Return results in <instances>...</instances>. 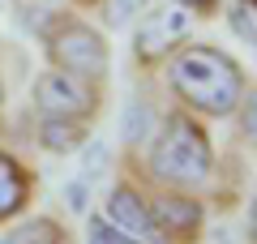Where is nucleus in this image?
<instances>
[{"label":"nucleus","mask_w":257,"mask_h":244,"mask_svg":"<svg viewBox=\"0 0 257 244\" xmlns=\"http://www.w3.org/2000/svg\"><path fill=\"white\" fill-rule=\"evenodd\" d=\"M163 81L180 99V107L202 120H231L248 90V77L236 56L214 43H189V39L163 60Z\"/></svg>","instance_id":"1"},{"label":"nucleus","mask_w":257,"mask_h":244,"mask_svg":"<svg viewBox=\"0 0 257 244\" xmlns=\"http://www.w3.org/2000/svg\"><path fill=\"white\" fill-rule=\"evenodd\" d=\"M219 172V154L206 133V120L193 116L189 107H172L159 116L155 133L146 146V176L163 189H189L202 193Z\"/></svg>","instance_id":"2"},{"label":"nucleus","mask_w":257,"mask_h":244,"mask_svg":"<svg viewBox=\"0 0 257 244\" xmlns=\"http://www.w3.org/2000/svg\"><path fill=\"white\" fill-rule=\"evenodd\" d=\"M39 43H43V56L52 69L77 73V77L90 81H107L111 73V43L94 22L77 18V13H47V22L39 26Z\"/></svg>","instance_id":"3"},{"label":"nucleus","mask_w":257,"mask_h":244,"mask_svg":"<svg viewBox=\"0 0 257 244\" xmlns=\"http://www.w3.org/2000/svg\"><path fill=\"white\" fill-rule=\"evenodd\" d=\"M103 86L107 81H90V77H77V73H64V69H43L35 77L30 99H35L39 116H64V120L90 125L103 111Z\"/></svg>","instance_id":"4"},{"label":"nucleus","mask_w":257,"mask_h":244,"mask_svg":"<svg viewBox=\"0 0 257 244\" xmlns=\"http://www.w3.org/2000/svg\"><path fill=\"white\" fill-rule=\"evenodd\" d=\"M133 26H138L133 30V60H138L142 69H159V64L189 39L193 13L180 9V5H159V9H146Z\"/></svg>","instance_id":"5"},{"label":"nucleus","mask_w":257,"mask_h":244,"mask_svg":"<svg viewBox=\"0 0 257 244\" xmlns=\"http://www.w3.org/2000/svg\"><path fill=\"white\" fill-rule=\"evenodd\" d=\"M146 197H150V214H155L167 244H197L206 235V201L197 193L155 184V193H146Z\"/></svg>","instance_id":"6"},{"label":"nucleus","mask_w":257,"mask_h":244,"mask_svg":"<svg viewBox=\"0 0 257 244\" xmlns=\"http://www.w3.org/2000/svg\"><path fill=\"white\" fill-rule=\"evenodd\" d=\"M107 218H111L116 227H124L128 235L146 240V244H167L163 231H159V223H155V214H150L146 189L133 184V180H116V184L107 189Z\"/></svg>","instance_id":"7"},{"label":"nucleus","mask_w":257,"mask_h":244,"mask_svg":"<svg viewBox=\"0 0 257 244\" xmlns=\"http://www.w3.org/2000/svg\"><path fill=\"white\" fill-rule=\"evenodd\" d=\"M39 180L22 159H13L9 150H0V227L26 214L30 197H35Z\"/></svg>","instance_id":"8"},{"label":"nucleus","mask_w":257,"mask_h":244,"mask_svg":"<svg viewBox=\"0 0 257 244\" xmlns=\"http://www.w3.org/2000/svg\"><path fill=\"white\" fill-rule=\"evenodd\" d=\"M35 142L43 146L47 154L69 159V154H82V146L90 142V125H82V120H64V116H39Z\"/></svg>","instance_id":"9"},{"label":"nucleus","mask_w":257,"mask_h":244,"mask_svg":"<svg viewBox=\"0 0 257 244\" xmlns=\"http://www.w3.org/2000/svg\"><path fill=\"white\" fill-rule=\"evenodd\" d=\"M5 244H69V231H64L60 218L35 214V218H22V223L5 235Z\"/></svg>","instance_id":"10"},{"label":"nucleus","mask_w":257,"mask_h":244,"mask_svg":"<svg viewBox=\"0 0 257 244\" xmlns=\"http://www.w3.org/2000/svg\"><path fill=\"white\" fill-rule=\"evenodd\" d=\"M155 125H159V116H155V107H150V99H138V94H133V99L124 103V116H120V137H124V146L150 142Z\"/></svg>","instance_id":"11"},{"label":"nucleus","mask_w":257,"mask_h":244,"mask_svg":"<svg viewBox=\"0 0 257 244\" xmlns=\"http://www.w3.org/2000/svg\"><path fill=\"white\" fill-rule=\"evenodd\" d=\"M94 9H99L107 30H124L146 13V0H94Z\"/></svg>","instance_id":"12"},{"label":"nucleus","mask_w":257,"mask_h":244,"mask_svg":"<svg viewBox=\"0 0 257 244\" xmlns=\"http://www.w3.org/2000/svg\"><path fill=\"white\" fill-rule=\"evenodd\" d=\"M86 244H146V240L128 235L124 227H116L111 218H103V214H90L86 218Z\"/></svg>","instance_id":"13"},{"label":"nucleus","mask_w":257,"mask_h":244,"mask_svg":"<svg viewBox=\"0 0 257 244\" xmlns=\"http://www.w3.org/2000/svg\"><path fill=\"white\" fill-rule=\"evenodd\" d=\"M231 26H236L240 39L257 43V5L253 0H236V5H231Z\"/></svg>","instance_id":"14"},{"label":"nucleus","mask_w":257,"mask_h":244,"mask_svg":"<svg viewBox=\"0 0 257 244\" xmlns=\"http://www.w3.org/2000/svg\"><path fill=\"white\" fill-rule=\"evenodd\" d=\"M236 120H240V133L257 142V90H244V99L236 107Z\"/></svg>","instance_id":"15"},{"label":"nucleus","mask_w":257,"mask_h":244,"mask_svg":"<svg viewBox=\"0 0 257 244\" xmlns=\"http://www.w3.org/2000/svg\"><path fill=\"white\" fill-rule=\"evenodd\" d=\"M64 201H69V210H73V214H86V201H90V180H86V176L69 180V184H64Z\"/></svg>","instance_id":"16"},{"label":"nucleus","mask_w":257,"mask_h":244,"mask_svg":"<svg viewBox=\"0 0 257 244\" xmlns=\"http://www.w3.org/2000/svg\"><path fill=\"white\" fill-rule=\"evenodd\" d=\"M172 5H180V9H189V13H219V0H172Z\"/></svg>","instance_id":"17"},{"label":"nucleus","mask_w":257,"mask_h":244,"mask_svg":"<svg viewBox=\"0 0 257 244\" xmlns=\"http://www.w3.org/2000/svg\"><path fill=\"white\" fill-rule=\"evenodd\" d=\"M244 244H257V197L244 210Z\"/></svg>","instance_id":"18"},{"label":"nucleus","mask_w":257,"mask_h":244,"mask_svg":"<svg viewBox=\"0 0 257 244\" xmlns=\"http://www.w3.org/2000/svg\"><path fill=\"white\" fill-rule=\"evenodd\" d=\"M206 244H240V235H231L227 227H214V231L206 235Z\"/></svg>","instance_id":"19"},{"label":"nucleus","mask_w":257,"mask_h":244,"mask_svg":"<svg viewBox=\"0 0 257 244\" xmlns=\"http://www.w3.org/2000/svg\"><path fill=\"white\" fill-rule=\"evenodd\" d=\"M0 103H5V81H0Z\"/></svg>","instance_id":"20"},{"label":"nucleus","mask_w":257,"mask_h":244,"mask_svg":"<svg viewBox=\"0 0 257 244\" xmlns=\"http://www.w3.org/2000/svg\"><path fill=\"white\" fill-rule=\"evenodd\" d=\"M0 244H5V235H0Z\"/></svg>","instance_id":"21"}]
</instances>
